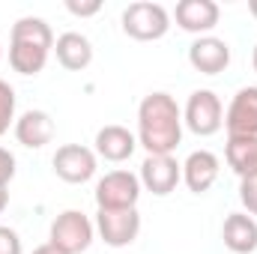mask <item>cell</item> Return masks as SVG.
<instances>
[{"mask_svg":"<svg viewBox=\"0 0 257 254\" xmlns=\"http://www.w3.org/2000/svg\"><path fill=\"white\" fill-rule=\"evenodd\" d=\"M183 141V111L171 93H150L138 108V144L147 156H171Z\"/></svg>","mask_w":257,"mask_h":254,"instance_id":"cell-1","label":"cell"},{"mask_svg":"<svg viewBox=\"0 0 257 254\" xmlns=\"http://www.w3.org/2000/svg\"><path fill=\"white\" fill-rule=\"evenodd\" d=\"M54 48V33L42 18H18L9 39V66L18 75H39Z\"/></svg>","mask_w":257,"mask_h":254,"instance_id":"cell-2","label":"cell"},{"mask_svg":"<svg viewBox=\"0 0 257 254\" xmlns=\"http://www.w3.org/2000/svg\"><path fill=\"white\" fill-rule=\"evenodd\" d=\"M168 27H171V15L162 3L141 0V3H128L123 9V33L138 42L162 39L168 33Z\"/></svg>","mask_w":257,"mask_h":254,"instance_id":"cell-3","label":"cell"},{"mask_svg":"<svg viewBox=\"0 0 257 254\" xmlns=\"http://www.w3.org/2000/svg\"><path fill=\"white\" fill-rule=\"evenodd\" d=\"M90 242H93V221L84 212L66 209L51 221L48 245L57 248L60 254H81L90 248Z\"/></svg>","mask_w":257,"mask_h":254,"instance_id":"cell-4","label":"cell"},{"mask_svg":"<svg viewBox=\"0 0 257 254\" xmlns=\"http://www.w3.org/2000/svg\"><path fill=\"white\" fill-rule=\"evenodd\" d=\"M93 194L99 209H135L141 197V180L128 171H111L96 183Z\"/></svg>","mask_w":257,"mask_h":254,"instance_id":"cell-5","label":"cell"},{"mask_svg":"<svg viewBox=\"0 0 257 254\" xmlns=\"http://www.w3.org/2000/svg\"><path fill=\"white\" fill-rule=\"evenodd\" d=\"M183 123L192 129L194 135L209 138L224 126V111H221V99L212 90H194L186 102L183 111Z\"/></svg>","mask_w":257,"mask_h":254,"instance_id":"cell-6","label":"cell"},{"mask_svg":"<svg viewBox=\"0 0 257 254\" xmlns=\"http://www.w3.org/2000/svg\"><path fill=\"white\" fill-rule=\"evenodd\" d=\"M96 230L111 248L132 245L141 233V215L138 209H99L96 212Z\"/></svg>","mask_w":257,"mask_h":254,"instance_id":"cell-7","label":"cell"},{"mask_svg":"<svg viewBox=\"0 0 257 254\" xmlns=\"http://www.w3.org/2000/svg\"><path fill=\"white\" fill-rule=\"evenodd\" d=\"M51 165H54V174L60 180L78 186V183L93 180V174H96V153L81 147V144H63V147H57Z\"/></svg>","mask_w":257,"mask_h":254,"instance_id":"cell-8","label":"cell"},{"mask_svg":"<svg viewBox=\"0 0 257 254\" xmlns=\"http://www.w3.org/2000/svg\"><path fill=\"white\" fill-rule=\"evenodd\" d=\"M141 186L153 191L156 197H165L177 189V183L183 180V165L174 156H147L141 165Z\"/></svg>","mask_w":257,"mask_h":254,"instance_id":"cell-9","label":"cell"},{"mask_svg":"<svg viewBox=\"0 0 257 254\" xmlns=\"http://www.w3.org/2000/svg\"><path fill=\"white\" fill-rule=\"evenodd\" d=\"M189 63L203 75H218L230 66V45L215 36H200L189 48Z\"/></svg>","mask_w":257,"mask_h":254,"instance_id":"cell-10","label":"cell"},{"mask_svg":"<svg viewBox=\"0 0 257 254\" xmlns=\"http://www.w3.org/2000/svg\"><path fill=\"white\" fill-rule=\"evenodd\" d=\"M227 135H257V87L236 90L227 114H224Z\"/></svg>","mask_w":257,"mask_h":254,"instance_id":"cell-11","label":"cell"},{"mask_svg":"<svg viewBox=\"0 0 257 254\" xmlns=\"http://www.w3.org/2000/svg\"><path fill=\"white\" fill-rule=\"evenodd\" d=\"M183 180L194 194H203L215 186L218 180V156L209 150H194L192 156L183 162Z\"/></svg>","mask_w":257,"mask_h":254,"instance_id":"cell-12","label":"cell"},{"mask_svg":"<svg viewBox=\"0 0 257 254\" xmlns=\"http://www.w3.org/2000/svg\"><path fill=\"white\" fill-rule=\"evenodd\" d=\"M15 138L27 150H42L54 138V120L45 111H24L15 120Z\"/></svg>","mask_w":257,"mask_h":254,"instance_id":"cell-13","label":"cell"},{"mask_svg":"<svg viewBox=\"0 0 257 254\" xmlns=\"http://www.w3.org/2000/svg\"><path fill=\"white\" fill-rule=\"evenodd\" d=\"M221 239L233 254H251L257 248V221L245 212H230L224 218Z\"/></svg>","mask_w":257,"mask_h":254,"instance_id":"cell-14","label":"cell"},{"mask_svg":"<svg viewBox=\"0 0 257 254\" xmlns=\"http://www.w3.org/2000/svg\"><path fill=\"white\" fill-rule=\"evenodd\" d=\"M174 15L177 24L189 33H209L218 24V6L212 0H180Z\"/></svg>","mask_w":257,"mask_h":254,"instance_id":"cell-15","label":"cell"},{"mask_svg":"<svg viewBox=\"0 0 257 254\" xmlns=\"http://www.w3.org/2000/svg\"><path fill=\"white\" fill-rule=\"evenodd\" d=\"M138 147V138L126 126H102L96 132V153L105 162H126Z\"/></svg>","mask_w":257,"mask_h":254,"instance_id":"cell-16","label":"cell"},{"mask_svg":"<svg viewBox=\"0 0 257 254\" xmlns=\"http://www.w3.org/2000/svg\"><path fill=\"white\" fill-rule=\"evenodd\" d=\"M54 51H57V63L63 66V69H69V72H81L93 60V45L81 33H63V36H57Z\"/></svg>","mask_w":257,"mask_h":254,"instance_id":"cell-17","label":"cell"},{"mask_svg":"<svg viewBox=\"0 0 257 254\" xmlns=\"http://www.w3.org/2000/svg\"><path fill=\"white\" fill-rule=\"evenodd\" d=\"M224 156L233 174H239V180L257 174V135H230Z\"/></svg>","mask_w":257,"mask_h":254,"instance_id":"cell-18","label":"cell"},{"mask_svg":"<svg viewBox=\"0 0 257 254\" xmlns=\"http://www.w3.org/2000/svg\"><path fill=\"white\" fill-rule=\"evenodd\" d=\"M15 120V90L0 78V135H6Z\"/></svg>","mask_w":257,"mask_h":254,"instance_id":"cell-19","label":"cell"},{"mask_svg":"<svg viewBox=\"0 0 257 254\" xmlns=\"http://www.w3.org/2000/svg\"><path fill=\"white\" fill-rule=\"evenodd\" d=\"M239 200L248 209V215H257V174L242 177V183H239Z\"/></svg>","mask_w":257,"mask_h":254,"instance_id":"cell-20","label":"cell"},{"mask_svg":"<svg viewBox=\"0 0 257 254\" xmlns=\"http://www.w3.org/2000/svg\"><path fill=\"white\" fill-rule=\"evenodd\" d=\"M66 9L78 18H90L102 9V0H66Z\"/></svg>","mask_w":257,"mask_h":254,"instance_id":"cell-21","label":"cell"},{"mask_svg":"<svg viewBox=\"0 0 257 254\" xmlns=\"http://www.w3.org/2000/svg\"><path fill=\"white\" fill-rule=\"evenodd\" d=\"M0 254H21V236L3 224H0Z\"/></svg>","mask_w":257,"mask_h":254,"instance_id":"cell-22","label":"cell"},{"mask_svg":"<svg viewBox=\"0 0 257 254\" xmlns=\"http://www.w3.org/2000/svg\"><path fill=\"white\" fill-rule=\"evenodd\" d=\"M15 177V156L0 147V186H9Z\"/></svg>","mask_w":257,"mask_h":254,"instance_id":"cell-23","label":"cell"},{"mask_svg":"<svg viewBox=\"0 0 257 254\" xmlns=\"http://www.w3.org/2000/svg\"><path fill=\"white\" fill-rule=\"evenodd\" d=\"M9 206V186H0V212Z\"/></svg>","mask_w":257,"mask_h":254,"instance_id":"cell-24","label":"cell"},{"mask_svg":"<svg viewBox=\"0 0 257 254\" xmlns=\"http://www.w3.org/2000/svg\"><path fill=\"white\" fill-rule=\"evenodd\" d=\"M33 254H60V251H57V248H51V245L45 242V245H39V248H33Z\"/></svg>","mask_w":257,"mask_h":254,"instance_id":"cell-25","label":"cell"},{"mask_svg":"<svg viewBox=\"0 0 257 254\" xmlns=\"http://www.w3.org/2000/svg\"><path fill=\"white\" fill-rule=\"evenodd\" d=\"M248 12H251V15L257 18V0H251V3H248Z\"/></svg>","mask_w":257,"mask_h":254,"instance_id":"cell-26","label":"cell"},{"mask_svg":"<svg viewBox=\"0 0 257 254\" xmlns=\"http://www.w3.org/2000/svg\"><path fill=\"white\" fill-rule=\"evenodd\" d=\"M251 66H254V72H257V45H254V54H251Z\"/></svg>","mask_w":257,"mask_h":254,"instance_id":"cell-27","label":"cell"},{"mask_svg":"<svg viewBox=\"0 0 257 254\" xmlns=\"http://www.w3.org/2000/svg\"><path fill=\"white\" fill-rule=\"evenodd\" d=\"M0 57H3V48H0Z\"/></svg>","mask_w":257,"mask_h":254,"instance_id":"cell-28","label":"cell"}]
</instances>
